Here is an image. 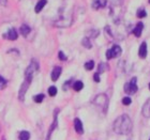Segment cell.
I'll list each match as a JSON object with an SVG mask.
<instances>
[{"label": "cell", "mask_w": 150, "mask_h": 140, "mask_svg": "<svg viewBox=\"0 0 150 140\" xmlns=\"http://www.w3.org/2000/svg\"><path fill=\"white\" fill-rule=\"evenodd\" d=\"M6 84H8V81L0 75V90H3L6 87Z\"/></svg>", "instance_id": "obj_24"}, {"label": "cell", "mask_w": 150, "mask_h": 140, "mask_svg": "<svg viewBox=\"0 0 150 140\" xmlns=\"http://www.w3.org/2000/svg\"><path fill=\"white\" fill-rule=\"evenodd\" d=\"M131 103H132V100L129 96L123 97V98H122V104H123V105L128 106V105H130Z\"/></svg>", "instance_id": "obj_26"}, {"label": "cell", "mask_w": 150, "mask_h": 140, "mask_svg": "<svg viewBox=\"0 0 150 140\" xmlns=\"http://www.w3.org/2000/svg\"><path fill=\"white\" fill-rule=\"evenodd\" d=\"M106 70H108V64H106V63H100L99 69H98V73H99V74H101V73L105 72Z\"/></svg>", "instance_id": "obj_20"}, {"label": "cell", "mask_w": 150, "mask_h": 140, "mask_svg": "<svg viewBox=\"0 0 150 140\" xmlns=\"http://www.w3.org/2000/svg\"><path fill=\"white\" fill-rule=\"evenodd\" d=\"M136 80H137V78L136 77H133L131 79L130 82L125 84V92L128 94H134L137 92L138 88H137V84H136Z\"/></svg>", "instance_id": "obj_4"}, {"label": "cell", "mask_w": 150, "mask_h": 140, "mask_svg": "<svg viewBox=\"0 0 150 140\" xmlns=\"http://www.w3.org/2000/svg\"><path fill=\"white\" fill-rule=\"evenodd\" d=\"M48 94L50 96H55L57 94V88L55 86H52V87L48 88Z\"/></svg>", "instance_id": "obj_23"}, {"label": "cell", "mask_w": 150, "mask_h": 140, "mask_svg": "<svg viewBox=\"0 0 150 140\" xmlns=\"http://www.w3.org/2000/svg\"><path fill=\"white\" fill-rule=\"evenodd\" d=\"M146 15H147V13H146V11H145L144 9H139L137 11V17L138 18H144V17H146Z\"/></svg>", "instance_id": "obj_25"}, {"label": "cell", "mask_w": 150, "mask_h": 140, "mask_svg": "<svg viewBox=\"0 0 150 140\" xmlns=\"http://www.w3.org/2000/svg\"><path fill=\"white\" fill-rule=\"evenodd\" d=\"M38 71H39V63L33 60V61L29 64V66L27 68V70H26L25 77L33 78V76H35V73H37Z\"/></svg>", "instance_id": "obj_6"}, {"label": "cell", "mask_w": 150, "mask_h": 140, "mask_svg": "<svg viewBox=\"0 0 150 140\" xmlns=\"http://www.w3.org/2000/svg\"><path fill=\"white\" fill-rule=\"evenodd\" d=\"M132 128H133V123H132L131 118L128 115H121L116 119L112 124V129L118 135L130 134Z\"/></svg>", "instance_id": "obj_1"}, {"label": "cell", "mask_w": 150, "mask_h": 140, "mask_svg": "<svg viewBox=\"0 0 150 140\" xmlns=\"http://www.w3.org/2000/svg\"><path fill=\"white\" fill-rule=\"evenodd\" d=\"M99 33H100V32L98 31V30H91V31H90V37H92V39H96V37L99 35Z\"/></svg>", "instance_id": "obj_28"}, {"label": "cell", "mask_w": 150, "mask_h": 140, "mask_svg": "<svg viewBox=\"0 0 150 140\" xmlns=\"http://www.w3.org/2000/svg\"><path fill=\"white\" fill-rule=\"evenodd\" d=\"M30 139V134L27 131H23L19 133V140H29Z\"/></svg>", "instance_id": "obj_18"}, {"label": "cell", "mask_w": 150, "mask_h": 140, "mask_svg": "<svg viewBox=\"0 0 150 140\" xmlns=\"http://www.w3.org/2000/svg\"><path fill=\"white\" fill-rule=\"evenodd\" d=\"M31 81H32V78H30V77H25V79L23 81V84H22V86H21V88H19V92H18V100L21 101V102H24V100H25L26 92L28 90V88H29V86H30V84H31Z\"/></svg>", "instance_id": "obj_3"}, {"label": "cell", "mask_w": 150, "mask_h": 140, "mask_svg": "<svg viewBox=\"0 0 150 140\" xmlns=\"http://www.w3.org/2000/svg\"><path fill=\"white\" fill-rule=\"evenodd\" d=\"M61 72H62V69L61 66H55L52 72V80L53 81H57L59 79L60 75H61Z\"/></svg>", "instance_id": "obj_8"}, {"label": "cell", "mask_w": 150, "mask_h": 140, "mask_svg": "<svg viewBox=\"0 0 150 140\" xmlns=\"http://www.w3.org/2000/svg\"><path fill=\"white\" fill-rule=\"evenodd\" d=\"M73 89H74L75 91H81L83 88H84V84H83V81H75L74 84H73Z\"/></svg>", "instance_id": "obj_19"}, {"label": "cell", "mask_w": 150, "mask_h": 140, "mask_svg": "<svg viewBox=\"0 0 150 140\" xmlns=\"http://www.w3.org/2000/svg\"><path fill=\"white\" fill-rule=\"evenodd\" d=\"M6 3H8V0H0V4L1 6H6Z\"/></svg>", "instance_id": "obj_31"}, {"label": "cell", "mask_w": 150, "mask_h": 140, "mask_svg": "<svg viewBox=\"0 0 150 140\" xmlns=\"http://www.w3.org/2000/svg\"><path fill=\"white\" fill-rule=\"evenodd\" d=\"M138 56L141 57L142 59H145L147 57V44L146 42H143L139 46V50H138Z\"/></svg>", "instance_id": "obj_10"}, {"label": "cell", "mask_w": 150, "mask_h": 140, "mask_svg": "<svg viewBox=\"0 0 150 140\" xmlns=\"http://www.w3.org/2000/svg\"><path fill=\"white\" fill-rule=\"evenodd\" d=\"M148 1H149V3H150V0H148Z\"/></svg>", "instance_id": "obj_34"}, {"label": "cell", "mask_w": 150, "mask_h": 140, "mask_svg": "<svg viewBox=\"0 0 150 140\" xmlns=\"http://www.w3.org/2000/svg\"><path fill=\"white\" fill-rule=\"evenodd\" d=\"M71 81H72V79H70V80H68V81H66V82H64V84L62 86V89H63V90L67 91L68 89H69V87L71 86V84H70Z\"/></svg>", "instance_id": "obj_27"}, {"label": "cell", "mask_w": 150, "mask_h": 140, "mask_svg": "<svg viewBox=\"0 0 150 140\" xmlns=\"http://www.w3.org/2000/svg\"><path fill=\"white\" fill-rule=\"evenodd\" d=\"M59 111V110H57V112ZM57 112L55 111V117H54V122L52 123L50 125V131H48V134H47V137H46V140H50V136L53 134V132L55 131V128L57 127V124H58V121H57Z\"/></svg>", "instance_id": "obj_9"}, {"label": "cell", "mask_w": 150, "mask_h": 140, "mask_svg": "<svg viewBox=\"0 0 150 140\" xmlns=\"http://www.w3.org/2000/svg\"><path fill=\"white\" fill-rule=\"evenodd\" d=\"M0 131H1V126H0Z\"/></svg>", "instance_id": "obj_33"}, {"label": "cell", "mask_w": 150, "mask_h": 140, "mask_svg": "<svg viewBox=\"0 0 150 140\" xmlns=\"http://www.w3.org/2000/svg\"><path fill=\"white\" fill-rule=\"evenodd\" d=\"M74 128L77 134H83L84 133V128H83V123L78 118L74 120Z\"/></svg>", "instance_id": "obj_11"}, {"label": "cell", "mask_w": 150, "mask_h": 140, "mask_svg": "<svg viewBox=\"0 0 150 140\" xmlns=\"http://www.w3.org/2000/svg\"><path fill=\"white\" fill-rule=\"evenodd\" d=\"M3 37H6V39H9L10 41H15L17 40V37H18V34H17V32L14 28H11L9 29V31L6 32V35H3Z\"/></svg>", "instance_id": "obj_7"}, {"label": "cell", "mask_w": 150, "mask_h": 140, "mask_svg": "<svg viewBox=\"0 0 150 140\" xmlns=\"http://www.w3.org/2000/svg\"><path fill=\"white\" fill-rule=\"evenodd\" d=\"M46 3H47L46 0H40V1H39V2L37 3V6H35V13H40L41 11L43 10L44 6H46Z\"/></svg>", "instance_id": "obj_16"}, {"label": "cell", "mask_w": 150, "mask_h": 140, "mask_svg": "<svg viewBox=\"0 0 150 140\" xmlns=\"http://www.w3.org/2000/svg\"><path fill=\"white\" fill-rule=\"evenodd\" d=\"M93 104L97 106L98 108H101L104 112H106L107 107H108V98L105 94H99L94 97Z\"/></svg>", "instance_id": "obj_2"}, {"label": "cell", "mask_w": 150, "mask_h": 140, "mask_svg": "<svg viewBox=\"0 0 150 140\" xmlns=\"http://www.w3.org/2000/svg\"><path fill=\"white\" fill-rule=\"evenodd\" d=\"M93 80L96 81V82H100L101 78H100V74H99V73H96V74L93 75Z\"/></svg>", "instance_id": "obj_30"}, {"label": "cell", "mask_w": 150, "mask_h": 140, "mask_svg": "<svg viewBox=\"0 0 150 140\" xmlns=\"http://www.w3.org/2000/svg\"><path fill=\"white\" fill-rule=\"evenodd\" d=\"M149 90H150V84H149Z\"/></svg>", "instance_id": "obj_32"}, {"label": "cell", "mask_w": 150, "mask_h": 140, "mask_svg": "<svg viewBox=\"0 0 150 140\" xmlns=\"http://www.w3.org/2000/svg\"><path fill=\"white\" fill-rule=\"evenodd\" d=\"M81 45L84 47H86V48H88V49H90L91 47H92V44H91L89 37H84V39L81 40Z\"/></svg>", "instance_id": "obj_17"}, {"label": "cell", "mask_w": 150, "mask_h": 140, "mask_svg": "<svg viewBox=\"0 0 150 140\" xmlns=\"http://www.w3.org/2000/svg\"><path fill=\"white\" fill-rule=\"evenodd\" d=\"M121 53H122L121 47L119 46V45H114L112 48L107 50L106 53H105V56H106L107 59L110 60V59H112V58H117V57H119L120 55H121Z\"/></svg>", "instance_id": "obj_5"}, {"label": "cell", "mask_w": 150, "mask_h": 140, "mask_svg": "<svg viewBox=\"0 0 150 140\" xmlns=\"http://www.w3.org/2000/svg\"><path fill=\"white\" fill-rule=\"evenodd\" d=\"M143 29H144V25H143V23H137V24H136V27L133 29V34H134L136 37H139L142 35V31H143Z\"/></svg>", "instance_id": "obj_13"}, {"label": "cell", "mask_w": 150, "mask_h": 140, "mask_svg": "<svg viewBox=\"0 0 150 140\" xmlns=\"http://www.w3.org/2000/svg\"><path fill=\"white\" fill-rule=\"evenodd\" d=\"M58 57H59V59L61 60V61H66V60H67V56L62 53V51H59V53H58Z\"/></svg>", "instance_id": "obj_29"}, {"label": "cell", "mask_w": 150, "mask_h": 140, "mask_svg": "<svg viewBox=\"0 0 150 140\" xmlns=\"http://www.w3.org/2000/svg\"><path fill=\"white\" fill-rule=\"evenodd\" d=\"M2 140H6V139H2Z\"/></svg>", "instance_id": "obj_35"}, {"label": "cell", "mask_w": 150, "mask_h": 140, "mask_svg": "<svg viewBox=\"0 0 150 140\" xmlns=\"http://www.w3.org/2000/svg\"><path fill=\"white\" fill-rule=\"evenodd\" d=\"M143 115L146 118H150V98L143 106Z\"/></svg>", "instance_id": "obj_15"}, {"label": "cell", "mask_w": 150, "mask_h": 140, "mask_svg": "<svg viewBox=\"0 0 150 140\" xmlns=\"http://www.w3.org/2000/svg\"><path fill=\"white\" fill-rule=\"evenodd\" d=\"M19 31H21V33H22L23 37H28V34L30 33V31H31V29H30V27H29L27 24H23L22 26H21V28H19Z\"/></svg>", "instance_id": "obj_14"}, {"label": "cell", "mask_w": 150, "mask_h": 140, "mask_svg": "<svg viewBox=\"0 0 150 140\" xmlns=\"http://www.w3.org/2000/svg\"><path fill=\"white\" fill-rule=\"evenodd\" d=\"M106 3H107L106 0H94L93 2H92V8L94 10L102 9L104 6H106Z\"/></svg>", "instance_id": "obj_12"}, {"label": "cell", "mask_w": 150, "mask_h": 140, "mask_svg": "<svg viewBox=\"0 0 150 140\" xmlns=\"http://www.w3.org/2000/svg\"><path fill=\"white\" fill-rule=\"evenodd\" d=\"M44 97H45L44 94H38V95H35V96L33 97V101H35V103H42L44 100Z\"/></svg>", "instance_id": "obj_22"}, {"label": "cell", "mask_w": 150, "mask_h": 140, "mask_svg": "<svg viewBox=\"0 0 150 140\" xmlns=\"http://www.w3.org/2000/svg\"><path fill=\"white\" fill-rule=\"evenodd\" d=\"M93 68H94V62L92 61V60H90V61H88V62L85 63V69L87 70V71H91Z\"/></svg>", "instance_id": "obj_21"}]
</instances>
